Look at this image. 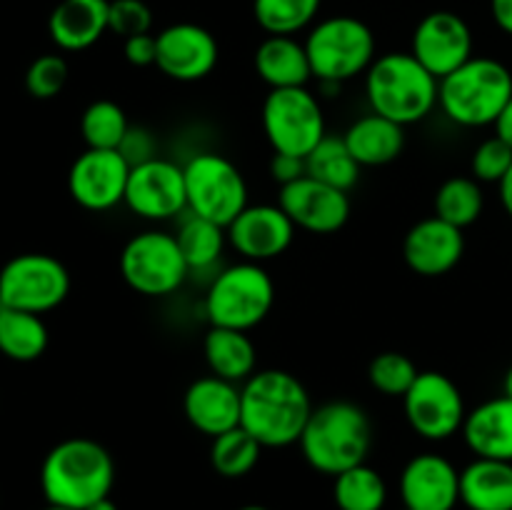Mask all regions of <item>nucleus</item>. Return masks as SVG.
Listing matches in <instances>:
<instances>
[{
	"label": "nucleus",
	"instance_id": "1",
	"mask_svg": "<svg viewBox=\"0 0 512 510\" xmlns=\"http://www.w3.org/2000/svg\"><path fill=\"white\" fill-rule=\"evenodd\" d=\"M240 398V425L263 448L298 443L313 413L308 390L288 370H258L240 385Z\"/></svg>",
	"mask_w": 512,
	"mask_h": 510
},
{
	"label": "nucleus",
	"instance_id": "2",
	"mask_svg": "<svg viewBox=\"0 0 512 510\" xmlns=\"http://www.w3.org/2000/svg\"><path fill=\"white\" fill-rule=\"evenodd\" d=\"M115 483L113 455L90 438H68L55 445L40 468V488L50 505L85 510L108 498Z\"/></svg>",
	"mask_w": 512,
	"mask_h": 510
},
{
	"label": "nucleus",
	"instance_id": "3",
	"mask_svg": "<svg viewBox=\"0 0 512 510\" xmlns=\"http://www.w3.org/2000/svg\"><path fill=\"white\" fill-rule=\"evenodd\" d=\"M298 445L310 468L335 478L368 460L373 423L360 405L330 400L313 408Z\"/></svg>",
	"mask_w": 512,
	"mask_h": 510
},
{
	"label": "nucleus",
	"instance_id": "4",
	"mask_svg": "<svg viewBox=\"0 0 512 510\" xmlns=\"http://www.w3.org/2000/svg\"><path fill=\"white\" fill-rule=\"evenodd\" d=\"M440 80L413 53H385L365 73L370 110L398 125L420 123L438 105Z\"/></svg>",
	"mask_w": 512,
	"mask_h": 510
},
{
	"label": "nucleus",
	"instance_id": "5",
	"mask_svg": "<svg viewBox=\"0 0 512 510\" xmlns=\"http://www.w3.org/2000/svg\"><path fill=\"white\" fill-rule=\"evenodd\" d=\"M512 98V73L508 65L485 55L445 75L438 85V105L445 118L463 128L495 125Z\"/></svg>",
	"mask_w": 512,
	"mask_h": 510
},
{
	"label": "nucleus",
	"instance_id": "6",
	"mask_svg": "<svg viewBox=\"0 0 512 510\" xmlns=\"http://www.w3.org/2000/svg\"><path fill=\"white\" fill-rule=\"evenodd\" d=\"M275 303V285L263 263H235L223 268L205 295V315L215 328L253 330Z\"/></svg>",
	"mask_w": 512,
	"mask_h": 510
},
{
	"label": "nucleus",
	"instance_id": "7",
	"mask_svg": "<svg viewBox=\"0 0 512 510\" xmlns=\"http://www.w3.org/2000/svg\"><path fill=\"white\" fill-rule=\"evenodd\" d=\"M313 78L343 85L355 75L368 73L375 60V35L353 15H333L310 30L305 40Z\"/></svg>",
	"mask_w": 512,
	"mask_h": 510
},
{
	"label": "nucleus",
	"instance_id": "8",
	"mask_svg": "<svg viewBox=\"0 0 512 510\" xmlns=\"http://www.w3.org/2000/svg\"><path fill=\"white\" fill-rule=\"evenodd\" d=\"M188 213L228 228L248 208V183L225 155L198 153L183 165Z\"/></svg>",
	"mask_w": 512,
	"mask_h": 510
},
{
	"label": "nucleus",
	"instance_id": "9",
	"mask_svg": "<svg viewBox=\"0 0 512 510\" xmlns=\"http://www.w3.org/2000/svg\"><path fill=\"white\" fill-rule=\"evenodd\" d=\"M120 273L135 293L160 298L175 293L185 283L190 268L175 235L165 230H145L125 243L120 253Z\"/></svg>",
	"mask_w": 512,
	"mask_h": 510
},
{
	"label": "nucleus",
	"instance_id": "10",
	"mask_svg": "<svg viewBox=\"0 0 512 510\" xmlns=\"http://www.w3.org/2000/svg\"><path fill=\"white\" fill-rule=\"evenodd\" d=\"M263 130L275 153L305 158L325 138V115L308 88L270 90L263 103Z\"/></svg>",
	"mask_w": 512,
	"mask_h": 510
},
{
	"label": "nucleus",
	"instance_id": "11",
	"mask_svg": "<svg viewBox=\"0 0 512 510\" xmlns=\"http://www.w3.org/2000/svg\"><path fill=\"white\" fill-rule=\"evenodd\" d=\"M70 293V273L58 258L45 253H23L0 270V305L48 313Z\"/></svg>",
	"mask_w": 512,
	"mask_h": 510
},
{
	"label": "nucleus",
	"instance_id": "12",
	"mask_svg": "<svg viewBox=\"0 0 512 510\" xmlns=\"http://www.w3.org/2000/svg\"><path fill=\"white\" fill-rule=\"evenodd\" d=\"M405 418L425 440H448L465 423V400L458 385L438 370H425L403 395Z\"/></svg>",
	"mask_w": 512,
	"mask_h": 510
},
{
	"label": "nucleus",
	"instance_id": "13",
	"mask_svg": "<svg viewBox=\"0 0 512 510\" xmlns=\"http://www.w3.org/2000/svg\"><path fill=\"white\" fill-rule=\"evenodd\" d=\"M125 205L145 220H170L188 210L185 173L178 163L153 158L130 168Z\"/></svg>",
	"mask_w": 512,
	"mask_h": 510
},
{
	"label": "nucleus",
	"instance_id": "14",
	"mask_svg": "<svg viewBox=\"0 0 512 510\" xmlns=\"http://www.w3.org/2000/svg\"><path fill=\"white\" fill-rule=\"evenodd\" d=\"M130 165L118 150L88 148L75 158L68 173V190L85 210H110L125 200Z\"/></svg>",
	"mask_w": 512,
	"mask_h": 510
},
{
	"label": "nucleus",
	"instance_id": "15",
	"mask_svg": "<svg viewBox=\"0 0 512 510\" xmlns=\"http://www.w3.org/2000/svg\"><path fill=\"white\" fill-rule=\"evenodd\" d=\"M410 53L438 80L473 58L470 25L453 10H435L418 23Z\"/></svg>",
	"mask_w": 512,
	"mask_h": 510
},
{
	"label": "nucleus",
	"instance_id": "16",
	"mask_svg": "<svg viewBox=\"0 0 512 510\" xmlns=\"http://www.w3.org/2000/svg\"><path fill=\"white\" fill-rule=\"evenodd\" d=\"M278 205L288 213L295 228L308 233L328 235L338 233L350 218V198L345 190L325 185L320 180L303 175L295 183L280 188Z\"/></svg>",
	"mask_w": 512,
	"mask_h": 510
},
{
	"label": "nucleus",
	"instance_id": "17",
	"mask_svg": "<svg viewBox=\"0 0 512 510\" xmlns=\"http://www.w3.org/2000/svg\"><path fill=\"white\" fill-rule=\"evenodd\" d=\"M218 40L195 23H175L158 33V65L170 80L195 83L208 78L218 65Z\"/></svg>",
	"mask_w": 512,
	"mask_h": 510
},
{
	"label": "nucleus",
	"instance_id": "18",
	"mask_svg": "<svg viewBox=\"0 0 512 510\" xmlns=\"http://www.w3.org/2000/svg\"><path fill=\"white\" fill-rule=\"evenodd\" d=\"M228 243L250 263H265L293 245L295 223L280 205H248L228 225Z\"/></svg>",
	"mask_w": 512,
	"mask_h": 510
},
{
	"label": "nucleus",
	"instance_id": "19",
	"mask_svg": "<svg viewBox=\"0 0 512 510\" xmlns=\"http://www.w3.org/2000/svg\"><path fill=\"white\" fill-rule=\"evenodd\" d=\"M400 495L410 510H453L460 503L458 468L438 453L415 455L400 475Z\"/></svg>",
	"mask_w": 512,
	"mask_h": 510
},
{
	"label": "nucleus",
	"instance_id": "20",
	"mask_svg": "<svg viewBox=\"0 0 512 510\" xmlns=\"http://www.w3.org/2000/svg\"><path fill=\"white\" fill-rule=\"evenodd\" d=\"M465 253L463 230L445 223L438 215L415 223L403 240V258L413 273L438 278L450 273Z\"/></svg>",
	"mask_w": 512,
	"mask_h": 510
},
{
	"label": "nucleus",
	"instance_id": "21",
	"mask_svg": "<svg viewBox=\"0 0 512 510\" xmlns=\"http://www.w3.org/2000/svg\"><path fill=\"white\" fill-rule=\"evenodd\" d=\"M183 410L188 423L200 433L210 438L228 433L240 425V413H243L240 385L218 375L198 378L185 390Z\"/></svg>",
	"mask_w": 512,
	"mask_h": 510
},
{
	"label": "nucleus",
	"instance_id": "22",
	"mask_svg": "<svg viewBox=\"0 0 512 510\" xmlns=\"http://www.w3.org/2000/svg\"><path fill=\"white\" fill-rule=\"evenodd\" d=\"M110 0H60L50 13L48 33L60 50L78 53L110 30Z\"/></svg>",
	"mask_w": 512,
	"mask_h": 510
},
{
	"label": "nucleus",
	"instance_id": "23",
	"mask_svg": "<svg viewBox=\"0 0 512 510\" xmlns=\"http://www.w3.org/2000/svg\"><path fill=\"white\" fill-rule=\"evenodd\" d=\"M463 438L475 458L512 463V398L485 400L465 415Z\"/></svg>",
	"mask_w": 512,
	"mask_h": 510
},
{
	"label": "nucleus",
	"instance_id": "24",
	"mask_svg": "<svg viewBox=\"0 0 512 510\" xmlns=\"http://www.w3.org/2000/svg\"><path fill=\"white\" fill-rule=\"evenodd\" d=\"M255 70L270 90L305 88L313 78L305 43L293 35H268L255 50Z\"/></svg>",
	"mask_w": 512,
	"mask_h": 510
},
{
	"label": "nucleus",
	"instance_id": "25",
	"mask_svg": "<svg viewBox=\"0 0 512 510\" xmlns=\"http://www.w3.org/2000/svg\"><path fill=\"white\" fill-rule=\"evenodd\" d=\"M460 503L468 510H512V463L475 458L460 470Z\"/></svg>",
	"mask_w": 512,
	"mask_h": 510
},
{
	"label": "nucleus",
	"instance_id": "26",
	"mask_svg": "<svg viewBox=\"0 0 512 510\" xmlns=\"http://www.w3.org/2000/svg\"><path fill=\"white\" fill-rule=\"evenodd\" d=\"M345 145L360 168H378L398 160L405 148V128L378 113L363 115L345 130Z\"/></svg>",
	"mask_w": 512,
	"mask_h": 510
},
{
	"label": "nucleus",
	"instance_id": "27",
	"mask_svg": "<svg viewBox=\"0 0 512 510\" xmlns=\"http://www.w3.org/2000/svg\"><path fill=\"white\" fill-rule=\"evenodd\" d=\"M203 353L210 373L238 385L255 373V363H258L255 345L245 330L210 325L203 340Z\"/></svg>",
	"mask_w": 512,
	"mask_h": 510
},
{
	"label": "nucleus",
	"instance_id": "28",
	"mask_svg": "<svg viewBox=\"0 0 512 510\" xmlns=\"http://www.w3.org/2000/svg\"><path fill=\"white\" fill-rule=\"evenodd\" d=\"M48 348V328L38 313L0 305V353L18 363L38 360Z\"/></svg>",
	"mask_w": 512,
	"mask_h": 510
},
{
	"label": "nucleus",
	"instance_id": "29",
	"mask_svg": "<svg viewBox=\"0 0 512 510\" xmlns=\"http://www.w3.org/2000/svg\"><path fill=\"white\" fill-rule=\"evenodd\" d=\"M305 170L310 178L325 185L345 190L348 193L360 178V163L345 145L343 135H325L308 155H305Z\"/></svg>",
	"mask_w": 512,
	"mask_h": 510
},
{
	"label": "nucleus",
	"instance_id": "30",
	"mask_svg": "<svg viewBox=\"0 0 512 510\" xmlns=\"http://www.w3.org/2000/svg\"><path fill=\"white\" fill-rule=\"evenodd\" d=\"M175 238H178V245L190 270H208L223 258L228 230L223 225L213 223V220L188 213L180 223Z\"/></svg>",
	"mask_w": 512,
	"mask_h": 510
},
{
	"label": "nucleus",
	"instance_id": "31",
	"mask_svg": "<svg viewBox=\"0 0 512 510\" xmlns=\"http://www.w3.org/2000/svg\"><path fill=\"white\" fill-rule=\"evenodd\" d=\"M333 498L340 510H383L388 500V485L383 475L368 463H360L335 475Z\"/></svg>",
	"mask_w": 512,
	"mask_h": 510
},
{
	"label": "nucleus",
	"instance_id": "32",
	"mask_svg": "<svg viewBox=\"0 0 512 510\" xmlns=\"http://www.w3.org/2000/svg\"><path fill=\"white\" fill-rule=\"evenodd\" d=\"M485 195L475 178L468 175H455L448 178L435 193V215L455 228H468L483 215Z\"/></svg>",
	"mask_w": 512,
	"mask_h": 510
},
{
	"label": "nucleus",
	"instance_id": "33",
	"mask_svg": "<svg viewBox=\"0 0 512 510\" xmlns=\"http://www.w3.org/2000/svg\"><path fill=\"white\" fill-rule=\"evenodd\" d=\"M260 453H263V445L243 425H238L228 433L215 435L210 445V463L215 473L223 478H243L258 465Z\"/></svg>",
	"mask_w": 512,
	"mask_h": 510
},
{
	"label": "nucleus",
	"instance_id": "34",
	"mask_svg": "<svg viewBox=\"0 0 512 510\" xmlns=\"http://www.w3.org/2000/svg\"><path fill=\"white\" fill-rule=\"evenodd\" d=\"M128 130V115L115 100H95L80 118V135L95 150H118Z\"/></svg>",
	"mask_w": 512,
	"mask_h": 510
},
{
	"label": "nucleus",
	"instance_id": "35",
	"mask_svg": "<svg viewBox=\"0 0 512 510\" xmlns=\"http://www.w3.org/2000/svg\"><path fill=\"white\" fill-rule=\"evenodd\" d=\"M323 0H253V13L268 35H295L308 28Z\"/></svg>",
	"mask_w": 512,
	"mask_h": 510
},
{
	"label": "nucleus",
	"instance_id": "36",
	"mask_svg": "<svg viewBox=\"0 0 512 510\" xmlns=\"http://www.w3.org/2000/svg\"><path fill=\"white\" fill-rule=\"evenodd\" d=\"M418 375L420 370L415 368L413 360L405 353H395V350L375 355L368 368L370 385L383 395H390V398H403Z\"/></svg>",
	"mask_w": 512,
	"mask_h": 510
},
{
	"label": "nucleus",
	"instance_id": "37",
	"mask_svg": "<svg viewBox=\"0 0 512 510\" xmlns=\"http://www.w3.org/2000/svg\"><path fill=\"white\" fill-rule=\"evenodd\" d=\"M68 83V63L60 55H40L25 73V88L33 98L50 100Z\"/></svg>",
	"mask_w": 512,
	"mask_h": 510
},
{
	"label": "nucleus",
	"instance_id": "38",
	"mask_svg": "<svg viewBox=\"0 0 512 510\" xmlns=\"http://www.w3.org/2000/svg\"><path fill=\"white\" fill-rule=\"evenodd\" d=\"M470 168L478 183H500L512 168V148L503 138L493 135L475 148Z\"/></svg>",
	"mask_w": 512,
	"mask_h": 510
},
{
	"label": "nucleus",
	"instance_id": "39",
	"mask_svg": "<svg viewBox=\"0 0 512 510\" xmlns=\"http://www.w3.org/2000/svg\"><path fill=\"white\" fill-rule=\"evenodd\" d=\"M110 30L120 38H133V35L150 33L153 13L143 0H110Z\"/></svg>",
	"mask_w": 512,
	"mask_h": 510
},
{
	"label": "nucleus",
	"instance_id": "40",
	"mask_svg": "<svg viewBox=\"0 0 512 510\" xmlns=\"http://www.w3.org/2000/svg\"><path fill=\"white\" fill-rule=\"evenodd\" d=\"M118 153L128 160L130 168H135V165L158 158V140H155V135L150 133V130L133 128V125H130L128 135H125L123 143H120Z\"/></svg>",
	"mask_w": 512,
	"mask_h": 510
},
{
	"label": "nucleus",
	"instance_id": "41",
	"mask_svg": "<svg viewBox=\"0 0 512 510\" xmlns=\"http://www.w3.org/2000/svg\"><path fill=\"white\" fill-rule=\"evenodd\" d=\"M125 60L135 68H148V65H155L158 60V35L143 33L133 35V38L125 40Z\"/></svg>",
	"mask_w": 512,
	"mask_h": 510
},
{
	"label": "nucleus",
	"instance_id": "42",
	"mask_svg": "<svg viewBox=\"0 0 512 510\" xmlns=\"http://www.w3.org/2000/svg\"><path fill=\"white\" fill-rule=\"evenodd\" d=\"M270 175H273L275 183H280V188L288 183H295L298 178L308 175V170H305V158L275 153L273 160H270Z\"/></svg>",
	"mask_w": 512,
	"mask_h": 510
},
{
	"label": "nucleus",
	"instance_id": "43",
	"mask_svg": "<svg viewBox=\"0 0 512 510\" xmlns=\"http://www.w3.org/2000/svg\"><path fill=\"white\" fill-rule=\"evenodd\" d=\"M490 10H493V20L503 33L512 35V0H490Z\"/></svg>",
	"mask_w": 512,
	"mask_h": 510
},
{
	"label": "nucleus",
	"instance_id": "44",
	"mask_svg": "<svg viewBox=\"0 0 512 510\" xmlns=\"http://www.w3.org/2000/svg\"><path fill=\"white\" fill-rule=\"evenodd\" d=\"M495 135H498V138H503L505 143H508L512 148V98L508 100V105L503 108L500 118L495 120Z\"/></svg>",
	"mask_w": 512,
	"mask_h": 510
},
{
	"label": "nucleus",
	"instance_id": "45",
	"mask_svg": "<svg viewBox=\"0 0 512 510\" xmlns=\"http://www.w3.org/2000/svg\"><path fill=\"white\" fill-rule=\"evenodd\" d=\"M498 188H500V200H503L505 213H508L510 218H512V168L508 170V175H505V178L500 180Z\"/></svg>",
	"mask_w": 512,
	"mask_h": 510
},
{
	"label": "nucleus",
	"instance_id": "46",
	"mask_svg": "<svg viewBox=\"0 0 512 510\" xmlns=\"http://www.w3.org/2000/svg\"><path fill=\"white\" fill-rule=\"evenodd\" d=\"M85 510H118V505H115L113 500H110V495H108V498L95 500V503L88 505V508H85Z\"/></svg>",
	"mask_w": 512,
	"mask_h": 510
},
{
	"label": "nucleus",
	"instance_id": "47",
	"mask_svg": "<svg viewBox=\"0 0 512 510\" xmlns=\"http://www.w3.org/2000/svg\"><path fill=\"white\" fill-rule=\"evenodd\" d=\"M503 395H508V398H512V365H510L508 373H505V393Z\"/></svg>",
	"mask_w": 512,
	"mask_h": 510
},
{
	"label": "nucleus",
	"instance_id": "48",
	"mask_svg": "<svg viewBox=\"0 0 512 510\" xmlns=\"http://www.w3.org/2000/svg\"><path fill=\"white\" fill-rule=\"evenodd\" d=\"M240 510H270V508H265V505H243Z\"/></svg>",
	"mask_w": 512,
	"mask_h": 510
},
{
	"label": "nucleus",
	"instance_id": "49",
	"mask_svg": "<svg viewBox=\"0 0 512 510\" xmlns=\"http://www.w3.org/2000/svg\"><path fill=\"white\" fill-rule=\"evenodd\" d=\"M43 510H73V508H63V505H50L48 503V508H43Z\"/></svg>",
	"mask_w": 512,
	"mask_h": 510
},
{
	"label": "nucleus",
	"instance_id": "50",
	"mask_svg": "<svg viewBox=\"0 0 512 510\" xmlns=\"http://www.w3.org/2000/svg\"><path fill=\"white\" fill-rule=\"evenodd\" d=\"M403 510H410V508H403Z\"/></svg>",
	"mask_w": 512,
	"mask_h": 510
}]
</instances>
